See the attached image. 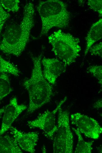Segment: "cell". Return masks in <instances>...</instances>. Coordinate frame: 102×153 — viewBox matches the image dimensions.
Listing matches in <instances>:
<instances>
[{
	"mask_svg": "<svg viewBox=\"0 0 102 153\" xmlns=\"http://www.w3.org/2000/svg\"><path fill=\"white\" fill-rule=\"evenodd\" d=\"M35 9L29 2L24 7L23 17L19 24H13L5 29L0 43V51L18 57L24 50L34 25Z\"/></svg>",
	"mask_w": 102,
	"mask_h": 153,
	"instance_id": "6da1fadb",
	"label": "cell"
},
{
	"mask_svg": "<svg viewBox=\"0 0 102 153\" xmlns=\"http://www.w3.org/2000/svg\"><path fill=\"white\" fill-rule=\"evenodd\" d=\"M31 58L33 65L31 74L23 83L28 94L29 103L27 112L30 114L50 102L53 96L52 85L42 74V54Z\"/></svg>",
	"mask_w": 102,
	"mask_h": 153,
	"instance_id": "7a4b0ae2",
	"label": "cell"
},
{
	"mask_svg": "<svg viewBox=\"0 0 102 153\" xmlns=\"http://www.w3.org/2000/svg\"><path fill=\"white\" fill-rule=\"evenodd\" d=\"M42 23L40 36L47 35L52 28H64L69 24L70 15L66 3L59 0L39 2L37 7Z\"/></svg>",
	"mask_w": 102,
	"mask_h": 153,
	"instance_id": "3957f363",
	"label": "cell"
},
{
	"mask_svg": "<svg viewBox=\"0 0 102 153\" xmlns=\"http://www.w3.org/2000/svg\"><path fill=\"white\" fill-rule=\"evenodd\" d=\"M52 51L58 59L67 66L74 62L79 56L81 50L79 38L59 30L48 37Z\"/></svg>",
	"mask_w": 102,
	"mask_h": 153,
	"instance_id": "277c9868",
	"label": "cell"
},
{
	"mask_svg": "<svg viewBox=\"0 0 102 153\" xmlns=\"http://www.w3.org/2000/svg\"><path fill=\"white\" fill-rule=\"evenodd\" d=\"M58 113L57 128L53 139V152L72 153L73 136L70 127L69 113L61 108Z\"/></svg>",
	"mask_w": 102,
	"mask_h": 153,
	"instance_id": "5b68a950",
	"label": "cell"
},
{
	"mask_svg": "<svg viewBox=\"0 0 102 153\" xmlns=\"http://www.w3.org/2000/svg\"><path fill=\"white\" fill-rule=\"evenodd\" d=\"M65 97L52 111L47 110L35 119L28 121L27 124L30 128H38L43 131L45 136L53 140L57 130L56 116L67 99Z\"/></svg>",
	"mask_w": 102,
	"mask_h": 153,
	"instance_id": "8992f818",
	"label": "cell"
},
{
	"mask_svg": "<svg viewBox=\"0 0 102 153\" xmlns=\"http://www.w3.org/2000/svg\"><path fill=\"white\" fill-rule=\"evenodd\" d=\"M70 119L72 124L75 126L81 134L92 139L98 138L102 132V128L94 119L79 112L72 114Z\"/></svg>",
	"mask_w": 102,
	"mask_h": 153,
	"instance_id": "52a82bcc",
	"label": "cell"
},
{
	"mask_svg": "<svg viewBox=\"0 0 102 153\" xmlns=\"http://www.w3.org/2000/svg\"><path fill=\"white\" fill-rule=\"evenodd\" d=\"M27 108V106L25 105L19 104L16 97L12 98L4 107L0 129V134H4L10 129L13 122Z\"/></svg>",
	"mask_w": 102,
	"mask_h": 153,
	"instance_id": "ba28073f",
	"label": "cell"
},
{
	"mask_svg": "<svg viewBox=\"0 0 102 153\" xmlns=\"http://www.w3.org/2000/svg\"><path fill=\"white\" fill-rule=\"evenodd\" d=\"M43 67L42 74L51 84H54L58 77L66 71L67 66L57 58H43L41 61Z\"/></svg>",
	"mask_w": 102,
	"mask_h": 153,
	"instance_id": "9c48e42d",
	"label": "cell"
},
{
	"mask_svg": "<svg viewBox=\"0 0 102 153\" xmlns=\"http://www.w3.org/2000/svg\"><path fill=\"white\" fill-rule=\"evenodd\" d=\"M10 129L13 137L21 149L31 153L35 152V148L38 139L37 132H24L12 126Z\"/></svg>",
	"mask_w": 102,
	"mask_h": 153,
	"instance_id": "30bf717a",
	"label": "cell"
},
{
	"mask_svg": "<svg viewBox=\"0 0 102 153\" xmlns=\"http://www.w3.org/2000/svg\"><path fill=\"white\" fill-rule=\"evenodd\" d=\"M102 37V19L100 18L93 24L88 32L86 38V45L84 58L89 52L93 44Z\"/></svg>",
	"mask_w": 102,
	"mask_h": 153,
	"instance_id": "8fae6325",
	"label": "cell"
},
{
	"mask_svg": "<svg viewBox=\"0 0 102 153\" xmlns=\"http://www.w3.org/2000/svg\"><path fill=\"white\" fill-rule=\"evenodd\" d=\"M22 152L13 137L7 134H0V153Z\"/></svg>",
	"mask_w": 102,
	"mask_h": 153,
	"instance_id": "7c38bea8",
	"label": "cell"
},
{
	"mask_svg": "<svg viewBox=\"0 0 102 153\" xmlns=\"http://www.w3.org/2000/svg\"><path fill=\"white\" fill-rule=\"evenodd\" d=\"M78 137V142L74 153H91L93 149V142H86L83 139L81 133L77 129L72 128Z\"/></svg>",
	"mask_w": 102,
	"mask_h": 153,
	"instance_id": "4fadbf2b",
	"label": "cell"
},
{
	"mask_svg": "<svg viewBox=\"0 0 102 153\" xmlns=\"http://www.w3.org/2000/svg\"><path fill=\"white\" fill-rule=\"evenodd\" d=\"M13 90L8 75L6 73L0 75V100L7 96Z\"/></svg>",
	"mask_w": 102,
	"mask_h": 153,
	"instance_id": "5bb4252c",
	"label": "cell"
},
{
	"mask_svg": "<svg viewBox=\"0 0 102 153\" xmlns=\"http://www.w3.org/2000/svg\"><path fill=\"white\" fill-rule=\"evenodd\" d=\"M0 73H9L17 76L20 71L15 65L6 60L0 55Z\"/></svg>",
	"mask_w": 102,
	"mask_h": 153,
	"instance_id": "9a60e30c",
	"label": "cell"
},
{
	"mask_svg": "<svg viewBox=\"0 0 102 153\" xmlns=\"http://www.w3.org/2000/svg\"><path fill=\"white\" fill-rule=\"evenodd\" d=\"M1 2L3 8L8 11L16 12L19 10V0H2Z\"/></svg>",
	"mask_w": 102,
	"mask_h": 153,
	"instance_id": "2e32d148",
	"label": "cell"
},
{
	"mask_svg": "<svg viewBox=\"0 0 102 153\" xmlns=\"http://www.w3.org/2000/svg\"><path fill=\"white\" fill-rule=\"evenodd\" d=\"M87 71L95 77L101 87L102 85V66L101 65H93L87 69Z\"/></svg>",
	"mask_w": 102,
	"mask_h": 153,
	"instance_id": "e0dca14e",
	"label": "cell"
},
{
	"mask_svg": "<svg viewBox=\"0 0 102 153\" xmlns=\"http://www.w3.org/2000/svg\"><path fill=\"white\" fill-rule=\"evenodd\" d=\"M88 5L91 9L98 13L100 16H102V0H89L88 1Z\"/></svg>",
	"mask_w": 102,
	"mask_h": 153,
	"instance_id": "ac0fdd59",
	"label": "cell"
},
{
	"mask_svg": "<svg viewBox=\"0 0 102 153\" xmlns=\"http://www.w3.org/2000/svg\"><path fill=\"white\" fill-rule=\"evenodd\" d=\"M10 16V14L5 11L2 7L0 0V38L5 23Z\"/></svg>",
	"mask_w": 102,
	"mask_h": 153,
	"instance_id": "d6986e66",
	"label": "cell"
},
{
	"mask_svg": "<svg viewBox=\"0 0 102 153\" xmlns=\"http://www.w3.org/2000/svg\"><path fill=\"white\" fill-rule=\"evenodd\" d=\"M89 51L91 55L98 56L102 58V42H101L98 44L92 46L89 49Z\"/></svg>",
	"mask_w": 102,
	"mask_h": 153,
	"instance_id": "ffe728a7",
	"label": "cell"
},
{
	"mask_svg": "<svg viewBox=\"0 0 102 153\" xmlns=\"http://www.w3.org/2000/svg\"><path fill=\"white\" fill-rule=\"evenodd\" d=\"M93 107L96 109H99L102 108V99H99L94 103Z\"/></svg>",
	"mask_w": 102,
	"mask_h": 153,
	"instance_id": "44dd1931",
	"label": "cell"
},
{
	"mask_svg": "<svg viewBox=\"0 0 102 153\" xmlns=\"http://www.w3.org/2000/svg\"><path fill=\"white\" fill-rule=\"evenodd\" d=\"M4 110V107L2 108H0V118H1L2 115L3 114Z\"/></svg>",
	"mask_w": 102,
	"mask_h": 153,
	"instance_id": "7402d4cb",
	"label": "cell"
}]
</instances>
